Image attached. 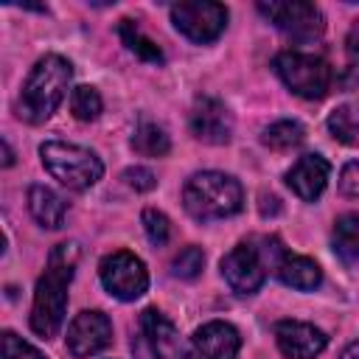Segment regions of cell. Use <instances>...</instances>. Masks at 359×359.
<instances>
[{
    "label": "cell",
    "mask_w": 359,
    "mask_h": 359,
    "mask_svg": "<svg viewBox=\"0 0 359 359\" xmlns=\"http://www.w3.org/2000/svg\"><path fill=\"white\" fill-rule=\"evenodd\" d=\"M258 11L294 42H311L325 31L323 11L306 0H269L258 3Z\"/></svg>",
    "instance_id": "6"
},
{
    "label": "cell",
    "mask_w": 359,
    "mask_h": 359,
    "mask_svg": "<svg viewBox=\"0 0 359 359\" xmlns=\"http://www.w3.org/2000/svg\"><path fill=\"white\" fill-rule=\"evenodd\" d=\"M140 328V339L149 351V356L154 359H177L180 353V334L174 328V323L160 311V309H146L137 320Z\"/></svg>",
    "instance_id": "14"
},
{
    "label": "cell",
    "mask_w": 359,
    "mask_h": 359,
    "mask_svg": "<svg viewBox=\"0 0 359 359\" xmlns=\"http://www.w3.org/2000/svg\"><path fill=\"white\" fill-rule=\"evenodd\" d=\"M303 137H306V129H303L297 121H275V123L266 126L264 135H261L264 146H269V149H275V151H289V149L300 146Z\"/></svg>",
    "instance_id": "22"
},
{
    "label": "cell",
    "mask_w": 359,
    "mask_h": 359,
    "mask_svg": "<svg viewBox=\"0 0 359 359\" xmlns=\"http://www.w3.org/2000/svg\"><path fill=\"white\" fill-rule=\"evenodd\" d=\"M205 266V252L199 247H185L174 261H171V272L174 278H182V280H194Z\"/></svg>",
    "instance_id": "24"
},
{
    "label": "cell",
    "mask_w": 359,
    "mask_h": 359,
    "mask_svg": "<svg viewBox=\"0 0 359 359\" xmlns=\"http://www.w3.org/2000/svg\"><path fill=\"white\" fill-rule=\"evenodd\" d=\"M174 28L191 42H213L227 25V8L213 0H182L171 6Z\"/></svg>",
    "instance_id": "8"
},
{
    "label": "cell",
    "mask_w": 359,
    "mask_h": 359,
    "mask_svg": "<svg viewBox=\"0 0 359 359\" xmlns=\"http://www.w3.org/2000/svg\"><path fill=\"white\" fill-rule=\"evenodd\" d=\"M98 275H101L104 289L123 303L137 300L149 289V272H146L143 261L126 250H115V252L104 255L98 264Z\"/></svg>",
    "instance_id": "7"
},
{
    "label": "cell",
    "mask_w": 359,
    "mask_h": 359,
    "mask_svg": "<svg viewBox=\"0 0 359 359\" xmlns=\"http://www.w3.org/2000/svg\"><path fill=\"white\" fill-rule=\"evenodd\" d=\"M222 275L227 280V286L236 294H255L266 278V266H264V255L252 241H241L236 244L224 258H222Z\"/></svg>",
    "instance_id": "9"
},
{
    "label": "cell",
    "mask_w": 359,
    "mask_h": 359,
    "mask_svg": "<svg viewBox=\"0 0 359 359\" xmlns=\"http://www.w3.org/2000/svg\"><path fill=\"white\" fill-rule=\"evenodd\" d=\"M79 261V244L62 241L50 250L48 269L39 275L34 289V306H31V331L39 337H53L65 320L67 309V286L73 280Z\"/></svg>",
    "instance_id": "1"
},
{
    "label": "cell",
    "mask_w": 359,
    "mask_h": 359,
    "mask_svg": "<svg viewBox=\"0 0 359 359\" xmlns=\"http://www.w3.org/2000/svg\"><path fill=\"white\" fill-rule=\"evenodd\" d=\"M0 146H3V165H11L14 163V151H11L8 140H0Z\"/></svg>",
    "instance_id": "31"
},
{
    "label": "cell",
    "mask_w": 359,
    "mask_h": 359,
    "mask_svg": "<svg viewBox=\"0 0 359 359\" xmlns=\"http://www.w3.org/2000/svg\"><path fill=\"white\" fill-rule=\"evenodd\" d=\"M191 135L210 146H224L233 137V115L224 107V101L213 95H199L191 107Z\"/></svg>",
    "instance_id": "10"
},
{
    "label": "cell",
    "mask_w": 359,
    "mask_h": 359,
    "mask_svg": "<svg viewBox=\"0 0 359 359\" xmlns=\"http://www.w3.org/2000/svg\"><path fill=\"white\" fill-rule=\"evenodd\" d=\"M275 275L280 278V283L300 289V292H311L323 283V269L317 266V261L306 258V255H289L283 252L280 261L275 264Z\"/></svg>",
    "instance_id": "16"
},
{
    "label": "cell",
    "mask_w": 359,
    "mask_h": 359,
    "mask_svg": "<svg viewBox=\"0 0 359 359\" xmlns=\"http://www.w3.org/2000/svg\"><path fill=\"white\" fill-rule=\"evenodd\" d=\"M339 359H359V339H353L351 345H345V351L339 353Z\"/></svg>",
    "instance_id": "30"
},
{
    "label": "cell",
    "mask_w": 359,
    "mask_h": 359,
    "mask_svg": "<svg viewBox=\"0 0 359 359\" xmlns=\"http://www.w3.org/2000/svg\"><path fill=\"white\" fill-rule=\"evenodd\" d=\"M140 222H143V230H146V236H149V241H151L154 247H163V244L168 241L171 224H168V216H165L163 210L146 208L143 216H140Z\"/></svg>",
    "instance_id": "25"
},
{
    "label": "cell",
    "mask_w": 359,
    "mask_h": 359,
    "mask_svg": "<svg viewBox=\"0 0 359 359\" xmlns=\"http://www.w3.org/2000/svg\"><path fill=\"white\" fill-rule=\"evenodd\" d=\"M118 36L123 39V45H126L135 56H140V59H146V62H163V50L140 31V25H137L135 20H121V22H118Z\"/></svg>",
    "instance_id": "21"
},
{
    "label": "cell",
    "mask_w": 359,
    "mask_h": 359,
    "mask_svg": "<svg viewBox=\"0 0 359 359\" xmlns=\"http://www.w3.org/2000/svg\"><path fill=\"white\" fill-rule=\"evenodd\" d=\"M328 132L345 146H359V101L339 104L328 115Z\"/></svg>",
    "instance_id": "19"
},
{
    "label": "cell",
    "mask_w": 359,
    "mask_h": 359,
    "mask_svg": "<svg viewBox=\"0 0 359 359\" xmlns=\"http://www.w3.org/2000/svg\"><path fill=\"white\" fill-rule=\"evenodd\" d=\"M275 342L286 359H314L317 353L325 351L328 337L311 323L280 320L275 325Z\"/></svg>",
    "instance_id": "13"
},
{
    "label": "cell",
    "mask_w": 359,
    "mask_h": 359,
    "mask_svg": "<svg viewBox=\"0 0 359 359\" xmlns=\"http://www.w3.org/2000/svg\"><path fill=\"white\" fill-rule=\"evenodd\" d=\"M345 53H348V59L353 65H359V20L351 25V31L345 36Z\"/></svg>",
    "instance_id": "29"
},
{
    "label": "cell",
    "mask_w": 359,
    "mask_h": 359,
    "mask_svg": "<svg viewBox=\"0 0 359 359\" xmlns=\"http://www.w3.org/2000/svg\"><path fill=\"white\" fill-rule=\"evenodd\" d=\"M70 76H73V67L59 53H48L42 59H36V65L31 67V73L22 84L20 118H25L28 123L48 121L56 112V107L65 101Z\"/></svg>",
    "instance_id": "2"
},
{
    "label": "cell",
    "mask_w": 359,
    "mask_h": 359,
    "mask_svg": "<svg viewBox=\"0 0 359 359\" xmlns=\"http://www.w3.org/2000/svg\"><path fill=\"white\" fill-rule=\"evenodd\" d=\"M101 107H104V101H101L98 90L90 84H79L70 95V109L79 121H95L101 115Z\"/></svg>",
    "instance_id": "23"
},
{
    "label": "cell",
    "mask_w": 359,
    "mask_h": 359,
    "mask_svg": "<svg viewBox=\"0 0 359 359\" xmlns=\"http://www.w3.org/2000/svg\"><path fill=\"white\" fill-rule=\"evenodd\" d=\"M28 210L42 227L59 230L67 216V202L48 185H31L28 188Z\"/></svg>",
    "instance_id": "17"
},
{
    "label": "cell",
    "mask_w": 359,
    "mask_h": 359,
    "mask_svg": "<svg viewBox=\"0 0 359 359\" xmlns=\"http://www.w3.org/2000/svg\"><path fill=\"white\" fill-rule=\"evenodd\" d=\"M275 73L278 79L300 98H323L331 87V67L311 53H297V50H286L275 56Z\"/></svg>",
    "instance_id": "5"
},
{
    "label": "cell",
    "mask_w": 359,
    "mask_h": 359,
    "mask_svg": "<svg viewBox=\"0 0 359 359\" xmlns=\"http://www.w3.org/2000/svg\"><path fill=\"white\" fill-rule=\"evenodd\" d=\"M182 205L199 222L227 219V216H236L244 208V191H241V182L230 174L199 171L185 182Z\"/></svg>",
    "instance_id": "3"
},
{
    "label": "cell",
    "mask_w": 359,
    "mask_h": 359,
    "mask_svg": "<svg viewBox=\"0 0 359 359\" xmlns=\"http://www.w3.org/2000/svg\"><path fill=\"white\" fill-rule=\"evenodd\" d=\"M334 252L345 264H359V213H345L334 222Z\"/></svg>",
    "instance_id": "18"
},
{
    "label": "cell",
    "mask_w": 359,
    "mask_h": 359,
    "mask_svg": "<svg viewBox=\"0 0 359 359\" xmlns=\"http://www.w3.org/2000/svg\"><path fill=\"white\" fill-rule=\"evenodd\" d=\"M0 359H45L31 342L17 337L14 331H3L0 337Z\"/></svg>",
    "instance_id": "26"
},
{
    "label": "cell",
    "mask_w": 359,
    "mask_h": 359,
    "mask_svg": "<svg viewBox=\"0 0 359 359\" xmlns=\"http://www.w3.org/2000/svg\"><path fill=\"white\" fill-rule=\"evenodd\" d=\"M39 157H42L45 171L70 191H87L104 174V165H101L98 154L84 149V146H76V143L45 140L39 146Z\"/></svg>",
    "instance_id": "4"
},
{
    "label": "cell",
    "mask_w": 359,
    "mask_h": 359,
    "mask_svg": "<svg viewBox=\"0 0 359 359\" xmlns=\"http://www.w3.org/2000/svg\"><path fill=\"white\" fill-rule=\"evenodd\" d=\"M331 177V165L323 154H303L289 171H286V185L303 199V202H314L320 199V194L325 191Z\"/></svg>",
    "instance_id": "15"
},
{
    "label": "cell",
    "mask_w": 359,
    "mask_h": 359,
    "mask_svg": "<svg viewBox=\"0 0 359 359\" xmlns=\"http://www.w3.org/2000/svg\"><path fill=\"white\" fill-rule=\"evenodd\" d=\"M241 348V337L230 323L213 320L194 331L185 359H236Z\"/></svg>",
    "instance_id": "12"
},
{
    "label": "cell",
    "mask_w": 359,
    "mask_h": 359,
    "mask_svg": "<svg viewBox=\"0 0 359 359\" xmlns=\"http://www.w3.org/2000/svg\"><path fill=\"white\" fill-rule=\"evenodd\" d=\"M67 351L73 356H93L98 351H104L109 342H112V323L104 311H81L73 317V323L67 325Z\"/></svg>",
    "instance_id": "11"
},
{
    "label": "cell",
    "mask_w": 359,
    "mask_h": 359,
    "mask_svg": "<svg viewBox=\"0 0 359 359\" xmlns=\"http://www.w3.org/2000/svg\"><path fill=\"white\" fill-rule=\"evenodd\" d=\"M123 182H126L129 188L146 194V191H151V188L157 185V177H154L149 168H143V165H132V168L123 171Z\"/></svg>",
    "instance_id": "27"
},
{
    "label": "cell",
    "mask_w": 359,
    "mask_h": 359,
    "mask_svg": "<svg viewBox=\"0 0 359 359\" xmlns=\"http://www.w3.org/2000/svg\"><path fill=\"white\" fill-rule=\"evenodd\" d=\"M339 191L345 196H359V160H351L339 171Z\"/></svg>",
    "instance_id": "28"
},
{
    "label": "cell",
    "mask_w": 359,
    "mask_h": 359,
    "mask_svg": "<svg viewBox=\"0 0 359 359\" xmlns=\"http://www.w3.org/2000/svg\"><path fill=\"white\" fill-rule=\"evenodd\" d=\"M132 149L143 157H165L171 151V140L163 126H157L151 121H140L132 135Z\"/></svg>",
    "instance_id": "20"
}]
</instances>
